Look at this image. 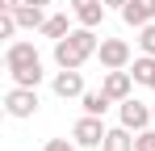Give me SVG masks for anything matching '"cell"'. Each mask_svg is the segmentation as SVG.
Segmentation results:
<instances>
[{
    "mask_svg": "<svg viewBox=\"0 0 155 151\" xmlns=\"http://www.w3.org/2000/svg\"><path fill=\"white\" fill-rule=\"evenodd\" d=\"M117 122L138 134V130H147L155 122V113H151V105H143L138 97H126V101H117Z\"/></svg>",
    "mask_w": 155,
    "mask_h": 151,
    "instance_id": "8992f818",
    "label": "cell"
},
{
    "mask_svg": "<svg viewBox=\"0 0 155 151\" xmlns=\"http://www.w3.org/2000/svg\"><path fill=\"white\" fill-rule=\"evenodd\" d=\"M4 72L13 76V84H25V88H38L42 84V55H38V46L34 42H25V38H13L8 46H4Z\"/></svg>",
    "mask_w": 155,
    "mask_h": 151,
    "instance_id": "6da1fadb",
    "label": "cell"
},
{
    "mask_svg": "<svg viewBox=\"0 0 155 151\" xmlns=\"http://www.w3.org/2000/svg\"><path fill=\"white\" fill-rule=\"evenodd\" d=\"M13 17H17L21 29H42V21H46L51 13H46L42 4H17V8H13Z\"/></svg>",
    "mask_w": 155,
    "mask_h": 151,
    "instance_id": "7c38bea8",
    "label": "cell"
},
{
    "mask_svg": "<svg viewBox=\"0 0 155 151\" xmlns=\"http://www.w3.org/2000/svg\"><path fill=\"white\" fill-rule=\"evenodd\" d=\"M151 113H155V105H151Z\"/></svg>",
    "mask_w": 155,
    "mask_h": 151,
    "instance_id": "603a6c76",
    "label": "cell"
},
{
    "mask_svg": "<svg viewBox=\"0 0 155 151\" xmlns=\"http://www.w3.org/2000/svg\"><path fill=\"white\" fill-rule=\"evenodd\" d=\"M38 88H25V84H13L8 92H4V113L8 118H17V122H25V118H34L38 113Z\"/></svg>",
    "mask_w": 155,
    "mask_h": 151,
    "instance_id": "3957f363",
    "label": "cell"
},
{
    "mask_svg": "<svg viewBox=\"0 0 155 151\" xmlns=\"http://www.w3.org/2000/svg\"><path fill=\"white\" fill-rule=\"evenodd\" d=\"M80 105H84V113H97V118H105V109L113 105V97H109L105 88H88V92L80 97Z\"/></svg>",
    "mask_w": 155,
    "mask_h": 151,
    "instance_id": "5bb4252c",
    "label": "cell"
},
{
    "mask_svg": "<svg viewBox=\"0 0 155 151\" xmlns=\"http://www.w3.org/2000/svg\"><path fill=\"white\" fill-rule=\"evenodd\" d=\"M71 17H76V13H51V17L42 21L38 34H42V38H51V42H59V38H67V34H71Z\"/></svg>",
    "mask_w": 155,
    "mask_h": 151,
    "instance_id": "8fae6325",
    "label": "cell"
},
{
    "mask_svg": "<svg viewBox=\"0 0 155 151\" xmlns=\"http://www.w3.org/2000/svg\"><path fill=\"white\" fill-rule=\"evenodd\" d=\"M105 72H117V67H130L134 63V50H130L126 38H101V50H97Z\"/></svg>",
    "mask_w": 155,
    "mask_h": 151,
    "instance_id": "5b68a950",
    "label": "cell"
},
{
    "mask_svg": "<svg viewBox=\"0 0 155 151\" xmlns=\"http://www.w3.org/2000/svg\"><path fill=\"white\" fill-rule=\"evenodd\" d=\"M130 76H134V84H155V55H138L134 63H130Z\"/></svg>",
    "mask_w": 155,
    "mask_h": 151,
    "instance_id": "9a60e30c",
    "label": "cell"
},
{
    "mask_svg": "<svg viewBox=\"0 0 155 151\" xmlns=\"http://www.w3.org/2000/svg\"><path fill=\"white\" fill-rule=\"evenodd\" d=\"M105 134H109V126H105V118H97V113H84V118L71 126V139H76L80 147H101Z\"/></svg>",
    "mask_w": 155,
    "mask_h": 151,
    "instance_id": "52a82bcc",
    "label": "cell"
},
{
    "mask_svg": "<svg viewBox=\"0 0 155 151\" xmlns=\"http://www.w3.org/2000/svg\"><path fill=\"white\" fill-rule=\"evenodd\" d=\"M21 4H42V8H46V4H51V0H21Z\"/></svg>",
    "mask_w": 155,
    "mask_h": 151,
    "instance_id": "7402d4cb",
    "label": "cell"
},
{
    "mask_svg": "<svg viewBox=\"0 0 155 151\" xmlns=\"http://www.w3.org/2000/svg\"><path fill=\"white\" fill-rule=\"evenodd\" d=\"M122 21L134 25V29H143V25L155 21V0H126V8H122Z\"/></svg>",
    "mask_w": 155,
    "mask_h": 151,
    "instance_id": "30bf717a",
    "label": "cell"
},
{
    "mask_svg": "<svg viewBox=\"0 0 155 151\" xmlns=\"http://www.w3.org/2000/svg\"><path fill=\"white\" fill-rule=\"evenodd\" d=\"M138 50H143V55H155V21L138 29Z\"/></svg>",
    "mask_w": 155,
    "mask_h": 151,
    "instance_id": "2e32d148",
    "label": "cell"
},
{
    "mask_svg": "<svg viewBox=\"0 0 155 151\" xmlns=\"http://www.w3.org/2000/svg\"><path fill=\"white\" fill-rule=\"evenodd\" d=\"M134 151H155V130H151V126L134 134Z\"/></svg>",
    "mask_w": 155,
    "mask_h": 151,
    "instance_id": "e0dca14e",
    "label": "cell"
},
{
    "mask_svg": "<svg viewBox=\"0 0 155 151\" xmlns=\"http://www.w3.org/2000/svg\"><path fill=\"white\" fill-rule=\"evenodd\" d=\"M17 29H21V25H17L13 13H0V38H8V42H13V34H17Z\"/></svg>",
    "mask_w": 155,
    "mask_h": 151,
    "instance_id": "d6986e66",
    "label": "cell"
},
{
    "mask_svg": "<svg viewBox=\"0 0 155 151\" xmlns=\"http://www.w3.org/2000/svg\"><path fill=\"white\" fill-rule=\"evenodd\" d=\"M151 88H155V84H151Z\"/></svg>",
    "mask_w": 155,
    "mask_h": 151,
    "instance_id": "cb8c5ba5",
    "label": "cell"
},
{
    "mask_svg": "<svg viewBox=\"0 0 155 151\" xmlns=\"http://www.w3.org/2000/svg\"><path fill=\"white\" fill-rule=\"evenodd\" d=\"M42 151H80V143H76V139H46Z\"/></svg>",
    "mask_w": 155,
    "mask_h": 151,
    "instance_id": "ac0fdd59",
    "label": "cell"
},
{
    "mask_svg": "<svg viewBox=\"0 0 155 151\" xmlns=\"http://www.w3.org/2000/svg\"><path fill=\"white\" fill-rule=\"evenodd\" d=\"M51 92L59 101H80L88 88H84V72L80 67H59V72L51 76Z\"/></svg>",
    "mask_w": 155,
    "mask_h": 151,
    "instance_id": "277c9868",
    "label": "cell"
},
{
    "mask_svg": "<svg viewBox=\"0 0 155 151\" xmlns=\"http://www.w3.org/2000/svg\"><path fill=\"white\" fill-rule=\"evenodd\" d=\"M101 88L109 92V97H113V105H117V101H126V97H134V76H130V67H117V72H105Z\"/></svg>",
    "mask_w": 155,
    "mask_h": 151,
    "instance_id": "ba28073f",
    "label": "cell"
},
{
    "mask_svg": "<svg viewBox=\"0 0 155 151\" xmlns=\"http://www.w3.org/2000/svg\"><path fill=\"white\" fill-rule=\"evenodd\" d=\"M71 13H76L80 25H88V29H97V25L105 21V0H71Z\"/></svg>",
    "mask_w": 155,
    "mask_h": 151,
    "instance_id": "9c48e42d",
    "label": "cell"
},
{
    "mask_svg": "<svg viewBox=\"0 0 155 151\" xmlns=\"http://www.w3.org/2000/svg\"><path fill=\"white\" fill-rule=\"evenodd\" d=\"M105 8H117V13H122V8H126V0H105Z\"/></svg>",
    "mask_w": 155,
    "mask_h": 151,
    "instance_id": "44dd1931",
    "label": "cell"
},
{
    "mask_svg": "<svg viewBox=\"0 0 155 151\" xmlns=\"http://www.w3.org/2000/svg\"><path fill=\"white\" fill-rule=\"evenodd\" d=\"M101 151H134V130H126V126H109V134H105Z\"/></svg>",
    "mask_w": 155,
    "mask_h": 151,
    "instance_id": "4fadbf2b",
    "label": "cell"
},
{
    "mask_svg": "<svg viewBox=\"0 0 155 151\" xmlns=\"http://www.w3.org/2000/svg\"><path fill=\"white\" fill-rule=\"evenodd\" d=\"M17 4H21V0H0V13H13Z\"/></svg>",
    "mask_w": 155,
    "mask_h": 151,
    "instance_id": "ffe728a7",
    "label": "cell"
},
{
    "mask_svg": "<svg viewBox=\"0 0 155 151\" xmlns=\"http://www.w3.org/2000/svg\"><path fill=\"white\" fill-rule=\"evenodd\" d=\"M97 50H101L97 29L80 25V29H71L67 38H59V42H54V67H84Z\"/></svg>",
    "mask_w": 155,
    "mask_h": 151,
    "instance_id": "7a4b0ae2",
    "label": "cell"
}]
</instances>
